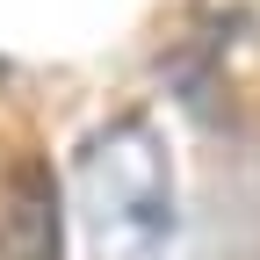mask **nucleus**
<instances>
[{
    "label": "nucleus",
    "mask_w": 260,
    "mask_h": 260,
    "mask_svg": "<svg viewBox=\"0 0 260 260\" xmlns=\"http://www.w3.org/2000/svg\"><path fill=\"white\" fill-rule=\"evenodd\" d=\"M73 210L87 260H188L174 145L152 116H116L73 152Z\"/></svg>",
    "instance_id": "f257e3e1"
},
{
    "label": "nucleus",
    "mask_w": 260,
    "mask_h": 260,
    "mask_svg": "<svg viewBox=\"0 0 260 260\" xmlns=\"http://www.w3.org/2000/svg\"><path fill=\"white\" fill-rule=\"evenodd\" d=\"M8 260H65V210L37 159L15 174V195H8Z\"/></svg>",
    "instance_id": "f03ea898"
}]
</instances>
